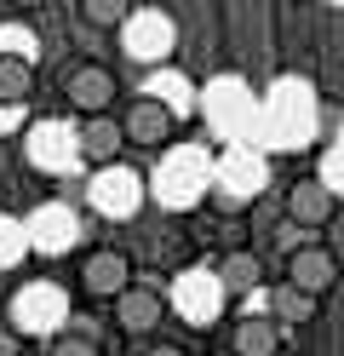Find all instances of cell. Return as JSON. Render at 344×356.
Listing matches in <instances>:
<instances>
[{
    "mask_svg": "<svg viewBox=\"0 0 344 356\" xmlns=\"http://www.w3.org/2000/svg\"><path fill=\"white\" fill-rule=\"evenodd\" d=\"M92 207H98L104 218H132L138 207H144V178H138L132 167H104L98 178H92Z\"/></svg>",
    "mask_w": 344,
    "mask_h": 356,
    "instance_id": "cell-1",
    "label": "cell"
},
{
    "mask_svg": "<svg viewBox=\"0 0 344 356\" xmlns=\"http://www.w3.org/2000/svg\"><path fill=\"white\" fill-rule=\"evenodd\" d=\"M81 287H86L92 299H121L126 287H132V259L115 253V248L86 253V264H81Z\"/></svg>",
    "mask_w": 344,
    "mask_h": 356,
    "instance_id": "cell-2",
    "label": "cell"
},
{
    "mask_svg": "<svg viewBox=\"0 0 344 356\" xmlns=\"http://www.w3.org/2000/svg\"><path fill=\"white\" fill-rule=\"evenodd\" d=\"M58 322H63V293L52 282H35V287H23V293L12 299V327L17 333H46Z\"/></svg>",
    "mask_w": 344,
    "mask_h": 356,
    "instance_id": "cell-3",
    "label": "cell"
},
{
    "mask_svg": "<svg viewBox=\"0 0 344 356\" xmlns=\"http://www.w3.org/2000/svg\"><path fill=\"white\" fill-rule=\"evenodd\" d=\"M333 213H338V195L321 184V178H298V184L287 190V225H298V230L316 236Z\"/></svg>",
    "mask_w": 344,
    "mask_h": 356,
    "instance_id": "cell-4",
    "label": "cell"
},
{
    "mask_svg": "<svg viewBox=\"0 0 344 356\" xmlns=\"http://www.w3.org/2000/svg\"><path fill=\"white\" fill-rule=\"evenodd\" d=\"M121 35H126V52H132V58L155 63V58H167V52H172V35H178V29H172V17H167V12H132Z\"/></svg>",
    "mask_w": 344,
    "mask_h": 356,
    "instance_id": "cell-5",
    "label": "cell"
},
{
    "mask_svg": "<svg viewBox=\"0 0 344 356\" xmlns=\"http://www.w3.org/2000/svg\"><path fill=\"white\" fill-rule=\"evenodd\" d=\"M333 282H338V259H333L327 248H316V241H310L304 253H293V259H287V287H298V293L321 299Z\"/></svg>",
    "mask_w": 344,
    "mask_h": 356,
    "instance_id": "cell-6",
    "label": "cell"
},
{
    "mask_svg": "<svg viewBox=\"0 0 344 356\" xmlns=\"http://www.w3.org/2000/svg\"><path fill=\"white\" fill-rule=\"evenodd\" d=\"M161 190H167V195H161L167 207H190L195 195L206 190V161H201L195 149H178L172 161H167V172H161Z\"/></svg>",
    "mask_w": 344,
    "mask_h": 356,
    "instance_id": "cell-7",
    "label": "cell"
},
{
    "mask_svg": "<svg viewBox=\"0 0 344 356\" xmlns=\"http://www.w3.org/2000/svg\"><path fill=\"white\" fill-rule=\"evenodd\" d=\"M63 98L75 104V109H86V121L92 115H109V104H115V75L109 70H75L63 81Z\"/></svg>",
    "mask_w": 344,
    "mask_h": 356,
    "instance_id": "cell-8",
    "label": "cell"
},
{
    "mask_svg": "<svg viewBox=\"0 0 344 356\" xmlns=\"http://www.w3.org/2000/svg\"><path fill=\"white\" fill-rule=\"evenodd\" d=\"M172 299H178V310H183L190 322H206V316H218L224 287H218V276H213V270H190V276L172 287Z\"/></svg>",
    "mask_w": 344,
    "mask_h": 356,
    "instance_id": "cell-9",
    "label": "cell"
},
{
    "mask_svg": "<svg viewBox=\"0 0 344 356\" xmlns=\"http://www.w3.org/2000/svg\"><path fill=\"white\" fill-rule=\"evenodd\" d=\"M121 132H126L132 144H161V138L172 132V104H161V98H132Z\"/></svg>",
    "mask_w": 344,
    "mask_h": 356,
    "instance_id": "cell-10",
    "label": "cell"
},
{
    "mask_svg": "<svg viewBox=\"0 0 344 356\" xmlns=\"http://www.w3.org/2000/svg\"><path fill=\"white\" fill-rule=\"evenodd\" d=\"M126 144V132H121V121L115 115H92L81 132H75V155H86V161H104V167H115V149Z\"/></svg>",
    "mask_w": 344,
    "mask_h": 356,
    "instance_id": "cell-11",
    "label": "cell"
},
{
    "mask_svg": "<svg viewBox=\"0 0 344 356\" xmlns=\"http://www.w3.org/2000/svg\"><path fill=\"white\" fill-rule=\"evenodd\" d=\"M161 310H167V299H161L155 293V287H126V293L121 299H115V322H121L126 333H149L155 322H161Z\"/></svg>",
    "mask_w": 344,
    "mask_h": 356,
    "instance_id": "cell-12",
    "label": "cell"
},
{
    "mask_svg": "<svg viewBox=\"0 0 344 356\" xmlns=\"http://www.w3.org/2000/svg\"><path fill=\"white\" fill-rule=\"evenodd\" d=\"M218 287L224 293H252V287H264V259L259 253H247V248H236V253H224L218 259Z\"/></svg>",
    "mask_w": 344,
    "mask_h": 356,
    "instance_id": "cell-13",
    "label": "cell"
},
{
    "mask_svg": "<svg viewBox=\"0 0 344 356\" xmlns=\"http://www.w3.org/2000/svg\"><path fill=\"white\" fill-rule=\"evenodd\" d=\"M29 241H35L40 253H63L69 241H75V218H69L63 207H40L29 218Z\"/></svg>",
    "mask_w": 344,
    "mask_h": 356,
    "instance_id": "cell-14",
    "label": "cell"
},
{
    "mask_svg": "<svg viewBox=\"0 0 344 356\" xmlns=\"http://www.w3.org/2000/svg\"><path fill=\"white\" fill-rule=\"evenodd\" d=\"M236 356H281V322L247 316V322L236 327Z\"/></svg>",
    "mask_w": 344,
    "mask_h": 356,
    "instance_id": "cell-15",
    "label": "cell"
},
{
    "mask_svg": "<svg viewBox=\"0 0 344 356\" xmlns=\"http://www.w3.org/2000/svg\"><path fill=\"white\" fill-rule=\"evenodd\" d=\"M270 322H281V327H293V322H316V299L310 293H298V287H270Z\"/></svg>",
    "mask_w": 344,
    "mask_h": 356,
    "instance_id": "cell-16",
    "label": "cell"
},
{
    "mask_svg": "<svg viewBox=\"0 0 344 356\" xmlns=\"http://www.w3.org/2000/svg\"><path fill=\"white\" fill-rule=\"evenodd\" d=\"M29 92H35V70H29V58L0 52V104H23Z\"/></svg>",
    "mask_w": 344,
    "mask_h": 356,
    "instance_id": "cell-17",
    "label": "cell"
},
{
    "mask_svg": "<svg viewBox=\"0 0 344 356\" xmlns=\"http://www.w3.org/2000/svg\"><path fill=\"white\" fill-rule=\"evenodd\" d=\"M224 178H229V184H218V190H229L236 202H247V190H259V184H264V161H259V155H229Z\"/></svg>",
    "mask_w": 344,
    "mask_h": 356,
    "instance_id": "cell-18",
    "label": "cell"
},
{
    "mask_svg": "<svg viewBox=\"0 0 344 356\" xmlns=\"http://www.w3.org/2000/svg\"><path fill=\"white\" fill-rule=\"evenodd\" d=\"M81 17L92 29H126L132 6H126V0H81Z\"/></svg>",
    "mask_w": 344,
    "mask_h": 356,
    "instance_id": "cell-19",
    "label": "cell"
},
{
    "mask_svg": "<svg viewBox=\"0 0 344 356\" xmlns=\"http://www.w3.org/2000/svg\"><path fill=\"white\" fill-rule=\"evenodd\" d=\"M52 356H104V350H98V345H92V339H86V333H63V339L52 345Z\"/></svg>",
    "mask_w": 344,
    "mask_h": 356,
    "instance_id": "cell-20",
    "label": "cell"
},
{
    "mask_svg": "<svg viewBox=\"0 0 344 356\" xmlns=\"http://www.w3.org/2000/svg\"><path fill=\"white\" fill-rule=\"evenodd\" d=\"M275 248H281L287 259H293V253H304V248H310V230H298V225H281V230H275Z\"/></svg>",
    "mask_w": 344,
    "mask_h": 356,
    "instance_id": "cell-21",
    "label": "cell"
},
{
    "mask_svg": "<svg viewBox=\"0 0 344 356\" xmlns=\"http://www.w3.org/2000/svg\"><path fill=\"white\" fill-rule=\"evenodd\" d=\"M17 236H23V230H17V225H6V218H0V264H12V259L23 253V241H17Z\"/></svg>",
    "mask_w": 344,
    "mask_h": 356,
    "instance_id": "cell-22",
    "label": "cell"
},
{
    "mask_svg": "<svg viewBox=\"0 0 344 356\" xmlns=\"http://www.w3.org/2000/svg\"><path fill=\"white\" fill-rule=\"evenodd\" d=\"M0 356H23V339H17L12 322H0Z\"/></svg>",
    "mask_w": 344,
    "mask_h": 356,
    "instance_id": "cell-23",
    "label": "cell"
},
{
    "mask_svg": "<svg viewBox=\"0 0 344 356\" xmlns=\"http://www.w3.org/2000/svg\"><path fill=\"white\" fill-rule=\"evenodd\" d=\"M321 184H327L333 195L344 190V155H333V161H327V172H321Z\"/></svg>",
    "mask_w": 344,
    "mask_h": 356,
    "instance_id": "cell-24",
    "label": "cell"
},
{
    "mask_svg": "<svg viewBox=\"0 0 344 356\" xmlns=\"http://www.w3.org/2000/svg\"><path fill=\"white\" fill-rule=\"evenodd\" d=\"M149 356H183V350H178V345H155Z\"/></svg>",
    "mask_w": 344,
    "mask_h": 356,
    "instance_id": "cell-25",
    "label": "cell"
},
{
    "mask_svg": "<svg viewBox=\"0 0 344 356\" xmlns=\"http://www.w3.org/2000/svg\"><path fill=\"white\" fill-rule=\"evenodd\" d=\"M281 356H287V350H281Z\"/></svg>",
    "mask_w": 344,
    "mask_h": 356,
    "instance_id": "cell-26",
    "label": "cell"
}]
</instances>
